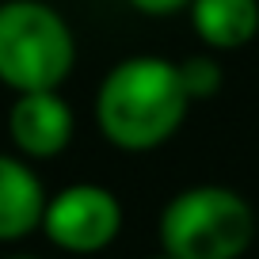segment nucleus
I'll use <instances>...</instances> for the list:
<instances>
[{
  "instance_id": "obj_10",
  "label": "nucleus",
  "mask_w": 259,
  "mask_h": 259,
  "mask_svg": "<svg viewBox=\"0 0 259 259\" xmlns=\"http://www.w3.org/2000/svg\"><path fill=\"white\" fill-rule=\"evenodd\" d=\"M8 259H34V255H8Z\"/></svg>"
},
{
  "instance_id": "obj_8",
  "label": "nucleus",
  "mask_w": 259,
  "mask_h": 259,
  "mask_svg": "<svg viewBox=\"0 0 259 259\" xmlns=\"http://www.w3.org/2000/svg\"><path fill=\"white\" fill-rule=\"evenodd\" d=\"M179 80H183V88H187L191 99H210L213 92L221 88V69L210 57H187V61L179 65Z\"/></svg>"
},
{
  "instance_id": "obj_2",
  "label": "nucleus",
  "mask_w": 259,
  "mask_h": 259,
  "mask_svg": "<svg viewBox=\"0 0 259 259\" xmlns=\"http://www.w3.org/2000/svg\"><path fill=\"white\" fill-rule=\"evenodd\" d=\"M255 236V213L229 187H191L160 213V248L171 259H236Z\"/></svg>"
},
{
  "instance_id": "obj_1",
  "label": "nucleus",
  "mask_w": 259,
  "mask_h": 259,
  "mask_svg": "<svg viewBox=\"0 0 259 259\" xmlns=\"http://www.w3.org/2000/svg\"><path fill=\"white\" fill-rule=\"evenodd\" d=\"M179 65L164 57H126L103 76L96 96V118L111 145L126 153H149L164 145L187 114Z\"/></svg>"
},
{
  "instance_id": "obj_9",
  "label": "nucleus",
  "mask_w": 259,
  "mask_h": 259,
  "mask_svg": "<svg viewBox=\"0 0 259 259\" xmlns=\"http://www.w3.org/2000/svg\"><path fill=\"white\" fill-rule=\"evenodd\" d=\"M138 12H145V16H171V12L187 8L191 0H130Z\"/></svg>"
},
{
  "instance_id": "obj_3",
  "label": "nucleus",
  "mask_w": 259,
  "mask_h": 259,
  "mask_svg": "<svg viewBox=\"0 0 259 259\" xmlns=\"http://www.w3.org/2000/svg\"><path fill=\"white\" fill-rule=\"evenodd\" d=\"M73 31L38 0L0 4V80L16 92H54L73 73Z\"/></svg>"
},
{
  "instance_id": "obj_5",
  "label": "nucleus",
  "mask_w": 259,
  "mask_h": 259,
  "mask_svg": "<svg viewBox=\"0 0 259 259\" xmlns=\"http://www.w3.org/2000/svg\"><path fill=\"white\" fill-rule=\"evenodd\" d=\"M8 134L19 153L50 160L73 141V111L54 92H19L8 111Z\"/></svg>"
},
{
  "instance_id": "obj_7",
  "label": "nucleus",
  "mask_w": 259,
  "mask_h": 259,
  "mask_svg": "<svg viewBox=\"0 0 259 259\" xmlns=\"http://www.w3.org/2000/svg\"><path fill=\"white\" fill-rule=\"evenodd\" d=\"M191 23L213 50H240L259 31V0H191Z\"/></svg>"
},
{
  "instance_id": "obj_4",
  "label": "nucleus",
  "mask_w": 259,
  "mask_h": 259,
  "mask_svg": "<svg viewBox=\"0 0 259 259\" xmlns=\"http://www.w3.org/2000/svg\"><path fill=\"white\" fill-rule=\"evenodd\" d=\"M122 229V206L107 187L99 183H76L46 202L42 213V233L57 248L73 255L103 251Z\"/></svg>"
},
{
  "instance_id": "obj_11",
  "label": "nucleus",
  "mask_w": 259,
  "mask_h": 259,
  "mask_svg": "<svg viewBox=\"0 0 259 259\" xmlns=\"http://www.w3.org/2000/svg\"><path fill=\"white\" fill-rule=\"evenodd\" d=\"M153 259H171V255H153Z\"/></svg>"
},
{
  "instance_id": "obj_6",
  "label": "nucleus",
  "mask_w": 259,
  "mask_h": 259,
  "mask_svg": "<svg viewBox=\"0 0 259 259\" xmlns=\"http://www.w3.org/2000/svg\"><path fill=\"white\" fill-rule=\"evenodd\" d=\"M46 213V191L23 160L0 153V240L34 233Z\"/></svg>"
}]
</instances>
